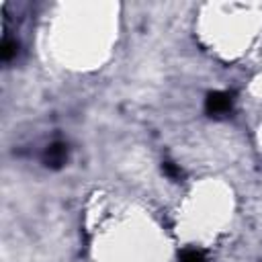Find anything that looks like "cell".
I'll use <instances>...</instances> for the list:
<instances>
[{"mask_svg": "<svg viewBox=\"0 0 262 262\" xmlns=\"http://www.w3.org/2000/svg\"><path fill=\"white\" fill-rule=\"evenodd\" d=\"M231 102H233V98L229 92H213L205 100V111L211 117H223V115H229Z\"/></svg>", "mask_w": 262, "mask_h": 262, "instance_id": "6da1fadb", "label": "cell"}, {"mask_svg": "<svg viewBox=\"0 0 262 262\" xmlns=\"http://www.w3.org/2000/svg\"><path fill=\"white\" fill-rule=\"evenodd\" d=\"M66 160H68V145L61 143V141L49 143L47 149L43 151V164H45L47 168L57 170V168H61V166L66 164Z\"/></svg>", "mask_w": 262, "mask_h": 262, "instance_id": "7a4b0ae2", "label": "cell"}, {"mask_svg": "<svg viewBox=\"0 0 262 262\" xmlns=\"http://www.w3.org/2000/svg\"><path fill=\"white\" fill-rule=\"evenodd\" d=\"M180 262H207V260H205L203 252L188 248V250H182V254H180Z\"/></svg>", "mask_w": 262, "mask_h": 262, "instance_id": "3957f363", "label": "cell"}, {"mask_svg": "<svg viewBox=\"0 0 262 262\" xmlns=\"http://www.w3.org/2000/svg\"><path fill=\"white\" fill-rule=\"evenodd\" d=\"M2 59L4 61H8V59H12V55L16 53V43L14 41H10V39H4V43H2Z\"/></svg>", "mask_w": 262, "mask_h": 262, "instance_id": "277c9868", "label": "cell"}, {"mask_svg": "<svg viewBox=\"0 0 262 262\" xmlns=\"http://www.w3.org/2000/svg\"><path fill=\"white\" fill-rule=\"evenodd\" d=\"M162 168H164V172H166L170 178H178V176H180V168H178V166H174L172 162H164V166H162Z\"/></svg>", "mask_w": 262, "mask_h": 262, "instance_id": "5b68a950", "label": "cell"}]
</instances>
